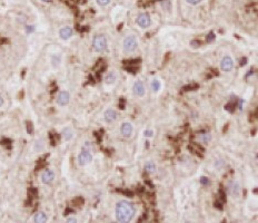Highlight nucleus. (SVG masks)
<instances>
[{
  "label": "nucleus",
  "mask_w": 258,
  "mask_h": 223,
  "mask_svg": "<svg viewBox=\"0 0 258 223\" xmlns=\"http://www.w3.org/2000/svg\"><path fill=\"white\" fill-rule=\"evenodd\" d=\"M135 215V207L128 201H120L116 205V219L118 222L127 223Z\"/></svg>",
  "instance_id": "nucleus-1"
},
{
  "label": "nucleus",
  "mask_w": 258,
  "mask_h": 223,
  "mask_svg": "<svg viewBox=\"0 0 258 223\" xmlns=\"http://www.w3.org/2000/svg\"><path fill=\"white\" fill-rule=\"evenodd\" d=\"M92 46L96 51H104L107 47V40L106 37L102 35H97L92 40Z\"/></svg>",
  "instance_id": "nucleus-2"
},
{
  "label": "nucleus",
  "mask_w": 258,
  "mask_h": 223,
  "mask_svg": "<svg viewBox=\"0 0 258 223\" xmlns=\"http://www.w3.org/2000/svg\"><path fill=\"white\" fill-rule=\"evenodd\" d=\"M137 48V39L134 36H128L123 40V50L126 53H131Z\"/></svg>",
  "instance_id": "nucleus-3"
},
{
  "label": "nucleus",
  "mask_w": 258,
  "mask_h": 223,
  "mask_svg": "<svg viewBox=\"0 0 258 223\" xmlns=\"http://www.w3.org/2000/svg\"><path fill=\"white\" fill-rule=\"evenodd\" d=\"M92 161V155L90 154L89 151H82L78 156V163L79 165H87V164H89L90 162Z\"/></svg>",
  "instance_id": "nucleus-4"
},
{
  "label": "nucleus",
  "mask_w": 258,
  "mask_h": 223,
  "mask_svg": "<svg viewBox=\"0 0 258 223\" xmlns=\"http://www.w3.org/2000/svg\"><path fill=\"white\" fill-rule=\"evenodd\" d=\"M220 67L224 72H230L234 67V60L230 56H225L224 58L221 59V62H220Z\"/></svg>",
  "instance_id": "nucleus-5"
},
{
  "label": "nucleus",
  "mask_w": 258,
  "mask_h": 223,
  "mask_svg": "<svg viewBox=\"0 0 258 223\" xmlns=\"http://www.w3.org/2000/svg\"><path fill=\"white\" fill-rule=\"evenodd\" d=\"M150 16L148 13H140L138 18H137V23L140 26L141 28H147L150 26Z\"/></svg>",
  "instance_id": "nucleus-6"
},
{
  "label": "nucleus",
  "mask_w": 258,
  "mask_h": 223,
  "mask_svg": "<svg viewBox=\"0 0 258 223\" xmlns=\"http://www.w3.org/2000/svg\"><path fill=\"white\" fill-rule=\"evenodd\" d=\"M69 99H70L69 93L63 90V92H60L59 95H58V97H57V103H58V105L65 106L69 103Z\"/></svg>",
  "instance_id": "nucleus-7"
},
{
  "label": "nucleus",
  "mask_w": 258,
  "mask_h": 223,
  "mask_svg": "<svg viewBox=\"0 0 258 223\" xmlns=\"http://www.w3.org/2000/svg\"><path fill=\"white\" fill-rule=\"evenodd\" d=\"M54 180H55V173L51 170H46L41 175V181L45 184H50Z\"/></svg>",
  "instance_id": "nucleus-8"
},
{
  "label": "nucleus",
  "mask_w": 258,
  "mask_h": 223,
  "mask_svg": "<svg viewBox=\"0 0 258 223\" xmlns=\"http://www.w3.org/2000/svg\"><path fill=\"white\" fill-rule=\"evenodd\" d=\"M134 94L136 96H144L145 95V86H144L142 82L138 80V82L135 83V85H134Z\"/></svg>",
  "instance_id": "nucleus-9"
},
{
  "label": "nucleus",
  "mask_w": 258,
  "mask_h": 223,
  "mask_svg": "<svg viewBox=\"0 0 258 223\" xmlns=\"http://www.w3.org/2000/svg\"><path fill=\"white\" fill-rule=\"evenodd\" d=\"M59 35H60V38L61 39L67 40V39H69L71 36H73V29H71L70 27H63L60 29Z\"/></svg>",
  "instance_id": "nucleus-10"
},
{
  "label": "nucleus",
  "mask_w": 258,
  "mask_h": 223,
  "mask_svg": "<svg viewBox=\"0 0 258 223\" xmlns=\"http://www.w3.org/2000/svg\"><path fill=\"white\" fill-rule=\"evenodd\" d=\"M105 121L107 123H112L116 121L117 118V113L113 111V109H108V111L105 112Z\"/></svg>",
  "instance_id": "nucleus-11"
},
{
  "label": "nucleus",
  "mask_w": 258,
  "mask_h": 223,
  "mask_svg": "<svg viewBox=\"0 0 258 223\" xmlns=\"http://www.w3.org/2000/svg\"><path fill=\"white\" fill-rule=\"evenodd\" d=\"M133 133V125L130 123H123L121 125V134L125 137H129Z\"/></svg>",
  "instance_id": "nucleus-12"
},
{
  "label": "nucleus",
  "mask_w": 258,
  "mask_h": 223,
  "mask_svg": "<svg viewBox=\"0 0 258 223\" xmlns=\"http://www.w3.org/2000/svg\"><path fill=\"white\" fill-rule=\"evenodd\" d=\"M34 221L36 223H44L47 221V215H46V213L44 212H38V213H36V215L34 217Z\"/></svg>",
  "instance_id": "nucleus-13"
},
{
  "label": "nucleus",
  "mask_w": 258,
  "mask_h": 223,
  "mask_svg": "<svg viewBox=\"0 0 258 223\" xmlns=\"http://www.w3.org/2000/svg\"><path fill=\"white\" fill-rule=\"evenodd\" d=\"M150 87H152V92H155V93H157L158 90L160 89V87H161V84H160V82L158 80V79H152V83H150Z\"/></svg>",
  "instance_id": "nucleus-14"
},
{
  "label": "nucleus",
  "mask_w": 258,
  "mask_h": 223,
  "mask_svg": "<svg viewBox=\"0 0 258 223\" xmlns=\"http://www.w3.org/2000/svg\"><path fill=\"white\" fill-rule=\"evenodd\" d=\"M145 171L148 173H154L155 171H156V164H155L152 161L147 162L146 165H145Z\"/></svg>",
  "instance_id": "nucleus-15"
},
{
  "label": "nucleus",
  "mask_w": 258,
  "mask_h": 223,
  "mask_svg": "<svg viewBox=\"0 0 258 223\" xmlns=\"http://www.w3.org/2000/svg\"><path fill=\"white\" fill-rule=\"evenodd\" d=\"M198 139L202 143H208L210 141V134L209 133H202L198 135Z\"/></svg>",
  "instance_id": "nucleus-16"
},
{
  "label": "nucleus",
  "mask_w": 258,
  "mask_h": 223,
  "mask_svg": "<svg viewBox=\"0 0 258 223\" xmlns=\"http://www.w3.org/2000/svg\"><path fill=\"white\" fill-rule=\"evenodd\" d=\"M62 136H63V138L66 139V141H69V139L73 137V131H71L70 128H65V129L62 131Z\"/></svg>",
  "instance_id": "nucleus-17"
},
{
  "label": "nucleus",
  "mask_w": 258,
  "mask_h": 223,
  "mask_svg": "<svg viewBox=\"0 0 258 223\" xmlns=\"http://www.w3.org/2000/svg\"><path fill=\"white\" fill-rule=\"evenodd\" d=\"M105 80H106L107 84H113L115 80H116V74L115 72H109L105 78Z\"/></svg>",
  "instance_id": "nucleus-18"
},
{
  "label": "nucleus",
  "mask_w": 258,
  "mask_h": 223,
  "mask_svg": "<svg viewBox=\"0 0 258 223\" xmlns=\"http://www.w3.org/2000/svg\"><path fill=\"white\" fill-rule=\"evenodd\" d=\"M84 202H85L84 199H82V197H80V196H79V197H76V199L73 201V203L76 206H81L82 204H84Z\"/></svg>",
  "instance_id": "nucleus-19"
},
{
  "label": "nucleus",
  "mask_w": 258,
  "mask_h": 223,
  "mask_svg": "<svg viewBox=\"0 0 258 223\" xmlns=\"http://www.w3.org/2000/svg\"><path fill=\"white\" fill-rule=\"evenodd\" d=\"M197 87H198L197 84H190V85L185 86V87H184V90H185V92H187V90H194V89L197 88Z\"/></svg>",
  "instance_id": "nucleus-20"
},
{
  "label": "nucleus",
  "mask_w": 258,
  "mask_h": 223,
  "mask_svg": "<svg viewBox=\"0 0 258 223\" xmlns=\"http://www.w3.org/2000/svg\"><path fill=\"white\" fill-rule=\"evenodd\" d=\"M27 132H28V134H30V135L34 133V125H32L31 122H27Z\"/></svg>",
  "instance_id": "nucleus-21"
},
{
  "label": "nucleus",
  "mask_w": 258,
  "mask_h": 223,
  "mask_svg": "<svg viewBox=\"0 0 258 223\" xmlns=\"http://www.w3.org/2000/svg\"><path fill=\"white\" fill-rule=\"evenodd\" d=\"M200 45H202V43H200L199 40H191L190 41V46L194 47V48H198Z\"/></svg>",
  "instance_id": "nucleus-22"
},
{
  "label": "nucleus",
  "mask_w": 258,
  "mask_h": 223,
  "mask_svg": "<svg viewBox=\"0 0 258 223\" xmlns=\"http://www.w3.org/2000/svg\"><path fill=\"white\" fill-rule=\"evenodd\" d=\"M118 192H120V193H123V194H126L127 196H133V192L131 191H128V190H118Z\"/></svg>",
  "instance_id": "nucleus-23"
},
{
  "label": "nucleus",
  "mask_w": 258,
  "mask_h": 223,
  "mask_svg": "<svg viewBox=\"0 0 258 223\" xmlns=\"http://www.w3.org/2000/svg\"><path fill=\"white\" fill-rule=\"evenodd\" d=\"M234 107H235V104H234V103H229V104H227V105L225 106V108L229 112H234Z\"/></svg>",
  "instance_id": "nucleus-24"
},
{
  "label": "nucleus",
  "mask_w": 258,
  "mask_h": 223,
  "mask_svg": "<svg viewBox=\"0 0 258 223\" xmlns=\"http://www.w3.org/2000/svg\"><path fill=\"white\" fill-rule=\"evenodd\" d=\"M233 194H238L239 193V186H238V184L234 183V186H233V192H231Z\"/></svg>",
  "instance_id": "nucleus-25"
},
{
  "label": "nucleus",
  "mask_w": 258,
  "mask_h": 223,
  "mask_svg": "<svg viewBox=\"0 0 258 223\" xmlns=\"http://www.w3.org/2000/svg\"><path fill=\"white\" fill-rule=\"evenodd\" d=\"M10 143H11V141L8 138H4L1 141V144L2 145H6L7 147H10Z\"/></svg>",
  "instance_id": "nucleus-26"
},
{
  "label": "nucleus",
  "mask_w": 258,
  "mask_h": 223,
  "mask_svg": "<svg viewBox=\"0 0 258 223\" xmlns=\"http://www.w3.org/2000/svg\"><path fill=\"white\" fill-rule=\"evenodd\" d=\"M97 2L99 6H107L110 2V0H97Z\"/></svg>",
  "instance_id": "nucleus-27"
},
{
  "label": "nucleus",
  "mask_w": 258,
  "mask_h": 223,
  "mask_svg": "<svg viewBox=\"0 0 258 223\" xmlns=\"http://www.w3.org/2000/svg\"><path fill=\"white\" fill-rule=\"evenodd\" d=\"M49 137H50V141H51V145H56L57 141H56V138H55V134L49 133Z\"/></svg>",
  "instance_id": "nucleus-28"
},
{
  "label": "nucleus",
  "mask_w": 258,
  "mask_h": 223,
  "mask_svg": "<svg viewBox=\"0 0 258 223\" xmlns=\"http://www.w3.org/2000/svg\"><path fill=\"white\" fill-rule=\"evenodd\" d=\"M200 183L204 184V185H207V184H209V180L205 176H202V178H200Z\"/></svg>",
  "instance_id": "nucleus-29"
},
{
  "label": "nucleus",
  "mask_w": 258,
  "mask_h": 223,
  "mask_svg": "<svg viewBox=\"0 0 258 223\" xmlns=\"http://www.w3.org/2000/svg\"><path fill=\"white\" fill-rule=\"evenodd\" d=\"M214 39H215V33H210L209 35H208V37H207V41H208V43H210V41H213Z\"/></svg>",
  "instance_id": "nucleus-30"
},
{
  "label": "nucleus",
  "mask_w": 258,
  "mask_h": 223,
  "mask_svg": "<svg viewBox=\"0 0 258 223\" xmlns=\"http://www.w3.org/2000/svg\"><path fill=\"white\" fill-rule=\"evenodd\" d=\"M187 2L190 4V5H197V4L200 2V0H187Z\"/></svg>",
  "instance_id": "nucleus-31"
},
{
  "label": "nucleus",
  "mask_w": 258,
  "mask_h": 223,
  "mask_svg": "<svg viewBox=\"0 0 258 223\" xmlns=\"http://www.w3.org/2000/svg\"><path fill=\"white\" fill-rule=\"evenodd\" d=\"M119 107H120L121 109H123V108H125V99H123V98H121V99H120V102H119Z\"/></svg>",
  "instance_id": "nucleus-32"
},
{
  "label": "nucleus",
  "mask_w": 258,
  "mask_h": 223,
  "mask_svg": "<svg viewBox=\"0 0 258 223\" xmlns=\"http://www.w3.org/2000/svg\"><path fill=\"white\" fill-rule=\"evenodd\" d=\"M67 222L68 223H76L77 222V219H75V217H68Z\"/></svg>",
  "instance_id": "nucleus-33"
},
{
  "label": "nucleus",
  "mask_w": 258,
  "mask_h": 223,
  "mask_svg": "<svg viewBox=\"0 0 258 223\" xmlns=\"http://www.w3.org/2000/svg\"><path fill=\"white\" fill-rule=\"evenodd\" d=\"M215 206H216L217 209H219V210H223V205H221V203H219V202H216V203H215Z\"/></svg>",
  "instance_id": "nucleus-34"
},
{
  "label": "nucleus",
  "mask_w": 258,
  "mask_h": 223,
  "mask_svg": "<svg viewBox=\"0 0 258 223\" xmlns=\"http://www.w3.org/2000/svg\"><path fill=\"white\" fill-rule=\"evenodd\" d=\"M145 135H146V136H148V137L152 136V131H146V132H145Z\"/></svg>",
  "instance_id": "nucleus-35"
},
{
  "label": "nucleus",
  "mask_w": 258,
  "mask_h": 223,
  "mask_svg": "<svg viewBox=\"0 0 258 223\" xmlns=\"http://www.w3.org/2000/svg\"><path fill=\"white\" fill-rule=\"evenodd\" d=\"M245 64H246V59H242V60H241V62H240V66H244Z\"/></svg>",
  "instance_id": "nucleus-36"
},
{
  "label": "nucleus",
  "mask_w": 258,
  "mask_h": 223,
  "mask_svg": "<svg viewBox=\"0 0 258 223\" xmlns=\"http://www.w3.org/2000/svg\"><path fill=\"white\" fill-rule=\"evenodd\" d=\"M2 104H4V99H2V97L0 96V106L2 105Z\"/></svg>",
  "instance_id": "nucleus-37"
},
{
  "label": "nucleus",
  "mask_w": 258,
  "mask_h": 223,
  "mask_svg": "<svg viewBox=\"0 0 258 223\" xmlns=\"http://www.w3.org/2000/svg\"><path fill=\"white\" fill-rule=\"evenodd\" d=\"M42 1H45V2H49V1H51V0H42Z\"/></svg>",
  "instance_id": "nucleus-38"
}]
</instances>
